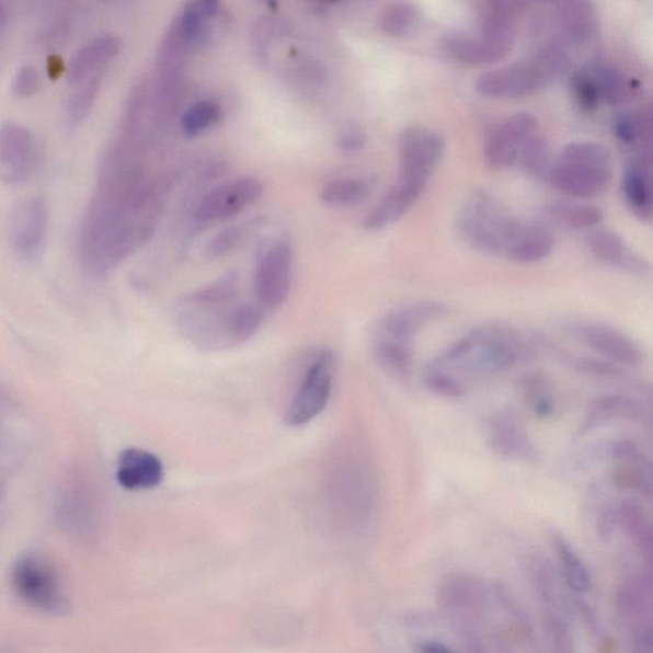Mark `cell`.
<instances>
[{
  "label": "cell",
  "mask_w": 653,
  "mask_h": 653,
  "mask_svg": "<svg viewBox=\"0 0 653 653\" xmlns=\"http://www.w3.org/2000/svg\"><path fill=\"white\" fill-rule=\"evenodd\" d=\"M525 224L483 191L471 193L456 217L457 234L466 244L505 260H508Z\"/></svg>",
  "instance_id": "cell-4"
},
{
  "label": "cell",
  "mask_w": 653,
  "mask_h": 653,
  "mask_svg": "<svg viewBox=\"0 0 653 653\" xmlns=\"http://www.w3.org/2000/svg\"><path fill=\"white\" fill-rule=\"evenodd\" d=\"M264 193V184L259 177L243 176L216 186L201 199L194 217L199 222H214L231 219L259 202Z\"/></svg>",
  "instance_id": "cell-11"
},
{
  "label": "cell",
  "mask_w": 653,
  "mask_h": 653,
  "mask_svg": "<svg viewBox=\"0 0 653 653\" xmlns=\"http://www.w3.org/2000/svg\"><path fill=\"white\" fill-rule=\"evenodd\" d=\"M538 56L481 75L476 88L480 95L497 100H516L534 95L554 82Z\"/></svg>",
  "instance_id": "cell-8"
},
{
  "label": "cell",
  "mask_w": 653,
  "mask_h": 653,
  "mask_svg": "<svg viewBox=\"0 0 653 653\" xmlns=\"http://www.w3.org/2000/svg\"><path fill=\"white\" fill-rule=\"evenodd\" d=\"M571 91L575 103L583 112L594 113L603 103L600 92H598L593 77L589 76L586 68L572 76Z\"/></svg>",
  "instance_id": "cell-38"
},
{
  "label": "cell",
  "mask_w": 653,
  "mask_h": 653,
  "mask_svg": "<svg viewBox=\"0 0 653 653\" xmlns=\"http://www.w3.org/2000/svg\"><path fill=\"white\" fill-rule=\"evenodd\" d=\"M606 455L617 463L640 466V468L652 470L650 458L633 440L618 439L611 442L606 448Z\"/></svg>",
  "instance_id": "cell-39"
},
{
  "label": "cell",
  "mask_w": 653,
  "mask_h": 653,
  "mask_svg": "<svg viewBox=\"0 0 653 653\" xmlns=\"http://www.w3.org/2000/svg\"><path fill=\"white\" fill-rule=\"evenodd\" d=\"M485 442L490 450L504 461L536 463L540 460L530 433L509 411H502L489 419Z\"/></svg>",
  "instance_id": "cell-14"
},
{
  "label": "cell",
  "mask_w": 653,
  "mask_h": 653,
  "mask_svg": "<svg viewBox=\"0 0 653 653\" xmlns=\"http://www.w3.org/2000/svg\"><path fill=\"white\" fill-rule=\"evenodd\" d=\"M525 4L517 2H485L478 11L481 41L509 54L515 45Z\"/></svg>",
  "instance_id": "cell-16"
},
{
  "label": "cell",
  "mask_w": 653,
  "mask_h": 653,
  "mask_svg": "<svg viewBox=\"0 0 653 653\" xmlns=\"http://www.w3.org/2000/svg\"><path fill=\"white\" fill-rule=\"evenodd\" d=\"M520 398L531 414L540 420L554 415L557 410V391L553 380L541 371H532L520 378Z\"/></svg>",
  "instance_id": "cell-26"
},
{
  "label": "cell",
  "mask_w": 653,
  "mask_h": 653,
  "mask_svg": "<svg viewBox=\"0 0 653 653\" xmlns=\"http://www.w3.org/2000/svg\"><path fill=\"white\" fill-rule=\"evenodd\" d=\"M279 28H282V25L274 19L264 18L254 23L252 38L254 48L260 56L263 57L264 54L267 53L270 38L274 36Z\"/></svg>",
  "instance_id": "cell-42"
},
{
  "label": "cell",
  "mask_w": 653,
  "mask_h": 653,
  "mask_svg": "<svg viewBox=\"0 0 653 653\" xmlns=\"http://www.w3.org/2000/svg\"><path fill=\"white\" fill-rule=\"evenodd\" d=\"M623 192L631 211L642 221H651L652 190L650 154L628 163L623 177Z\"/></svg>",
  "instance_id": "cell-24"
},
{
  "label": "cell",
  "mask_w": 653,
  "mask_h": 653,
  "mask_svg": "<svg viewBox=\"0 0 653 653\" xmlns=\"http://www.w3.org/2000/svg\"><path fill=\"white\" fill-rule=\"evenodd\" d=\"M587 244L598 260L609 263L610 266L635 276L650 274L649 262L635 253L617 232L611 230L595 231L589 236Z\"/></svg>",
  "instance_id": "cell-19"
},
{
  "label": "cell",
  "mask_w": 653,
  "mask_h": 653,
  "mask_svg": "<svg viewBox=\"0 0 653 653\" xmlns=\"http://www.w3.org/2000/svg\"><path fill=\"white\" fill-rule=\"evenodd\" d=\"M238 277L228 274L179 300L177 330L205 352H227L251 340L261 329L264 313L255 305H236Z\"/></svg>",
  "instance_id": "cell-2"
},
{
  "label": "cell",
  "mask_w": 653,
  "mask_h": 653,
  "mask_svg": "<svg viewBox=\"0 0 653 653\" xmlns=\"http://www.w3.org/2000/svg\"><path fill=\"white\" fill-rule=\"evenodd\" d=\"M445 51L450 59L466 67H484L496 64L508 56L478 36L462 34L448 35L445 38Z\"/></svg>",
  "instance_id": "cell-25"
},
{
  "label": "cell",
  "mask_w": 653,
  "mask_h": 653,
  "mask_svg": "<svg viewBox=\"0 0 653 653\" xmlns=\"http://www.w3.org/2000/svg\"><path fill=\"white\" fill-rule=\"evenodd\" d=\"M12 585L15 594L31 608L50 614L69 609L58 573L41 558L20 559L12 572Z\"/></svg>",
  "instance_id": "cell-7"
},
{
  "label": "cell",
  "mask_w": 653,
  "mask_h": 653,
  "mask_svg": "<svg viewBox=\"0 0 653 653\" xmlns=\"http://www.w3.org/2000/svg\"><path fill=\"white\" fill-rule=\"evenodd\" d=\"M4 20H5V12L3 10V7L0 5V27H2Z\"/></svg>",
  "instance_id": "cell-45"
},
{
  "label": "cell",
  "mask_w": 653,
  "mask_h": 653,
  "mask_svg": "<svg viewBox=\"0 0 653 653\" xmlns=\"http://www.w3.org/2000/svg\"><path fill=\"white\" fill-rule=\"evenodd\" d=\"M586 69L589 76L593 77L605 103L618 104L625 98L626 81L618 68L606 64V61H596Z\"/></svg>",
  "instance_id": "cell-32"
},
{
  "label": "cell",
  "mask_w": 653,
  "mask_h": 653,
  "mask_svg": "<svg viewBox=\"0 0 653 653\" xmlns=\"http://www.w3.org/2000/svg\"><path fill=\"white\" fill-rule=\"evenodd\" d=\"M554 245V234L547 227L526 222L508 255V261L520 264L538 263L548 259Z\"/></svg>",
  "instance_id": "cell-27"
},
{
  "label": "cell",
  "mask_w": 653,
  "mask_h": 653,
  "mask_svg": "<svg viewBox=\"0 0 653 653\" xmlns=\"http://www.w3.org/2000/svg\"><path fill=\"white\" fill-rule=\"evenodd\" d=\"M539 121L528 113H517L486 131L484 157L494 170H504L518 162L520 150L536 131Z\"/></svg>",
  "instance_id": "cell-10"
},
{
  "label": "cell",
  "mask_w": 653,
  "mask_h": 653,
  "mask_svg": "<svg viewBox=\"0 0 653 653\" xmlns=\"http://www.w3.org/2000/svg\"><path fill=\"white\" fill-rule=\"evenodd\" d=\"M293 252L289 243L279 240L264 251L254 271L256 306L264 313L282 307L289 297Z\"/></svg>",
  "instance_id": "cell-9"
},
{
  "label": "cell",
  "mask_w": 653,
  "mask_h": 653,
  "mask_svg": "<svg viewBox=\"0 0 653 653\" xmlns=\"http://www.w3.org/2000/svg\"><path fill=\"white\" fill-rule=\"evenodd\" d=\"M551 221L572 230H586L596 227L604 219L600 208L589 205L565 204L553 202L546 208Z\"/></svg>",
  "instance_id": "cell-28"
},
{
  "label": "cell",
  "mask_w": 653,
  "mask_h": 653,
  "mask_svg": "<svg viewBox=\"0 0 653 653\" xmlns=\"http://www.w3.org/2000/svg\"><path fill=\"white\" fill-rule=\"evenodd\" d=\"M121 51L122 42L116 36L103 35L93 38L72 58L68 69L69 81L82 83L92 75L104 71L108 61L118 57Z\"/></svg>",
  "instance_id": "cell-23"
},
{
  "label": "cell",
  "mask_w": 653,
  "mask_h": 653,
  "mask_svg": "<svg viewBox=\"0 0 653 653\" xmlns=\"http://www.w3.org/2000/svg\"><path fill=\"white\" fill-rule=\"evenodd\" d=\"M370 191L371 184L367 179L344 177L326 184L320 193V198L331 206L355 205L367 198Z\"/></svg>",
  "instance_id": "cell-29"
},
{
  "label": "cell",
  "mask_w": 653,
  "mask_h": 653,
  "mask_svg": "<svg viewBox=\"0 0 653 653\" xmlns=\"http://www.w3.org/2000/svg\"><path fill=\"white\" fill-rule=\"evenodd\" d=\"M555 549L561 559L566 581L578 593H586L589 588V574L581 558L562 536L555 538Z\"/></svg>",
  "instance_id": "cell-35"
},
{
  "label": "cell",
  "mask_w": 653,
  "mask_h": 653,
  "mask_svg": "<svg viewBox=\"0 0 653 653\" xmlns=\"http://www.w3.org/2000/svg\"><path fill=\"white\" fill-rule=\"evenodd\" d=\"M532 356L530 344L513 326L504 323L480 325L426 365L424 383L440 398L461 399L472 383L508 371Z\"/></svg>",
  "instance_id": "cell-1"
},
{
  "label": "cell",
  "mask_w": 653,
  "mask_h": 653,
  "mask_svg": "<svg viewBox=\"0 0 653 653\" xmlns=\"http://www.w3.org/2000/svg\"><path fill=\"white\" fill-rule=\"evenodd\" d=\"M518 161L528 173L548 181L553 159H551L547 138L540 134V130L524 145Z\"/></svg>",
  "instance_id": "cell-33"
},
{
  "label": "cell",
  "mask_w": 653,
  "mask_h": 653,
  "mask_svg": "<svg viewBox=\"0 0 653 653\" xmlns=\"http://www.w3.org/2000/svg\"><path fill=\"white\" fill-rule=\"evenodd\" d=\"M222 116L224 108L220 103L215 100H201L183 115L182 128L186 136H198L220 123Z\"/></svg>",
  "instance_id": "cell-31"
},
{
  "label": "cell",
  "mask_w": 653,
  "mask_h": 653,
  "mask_svg": "<svg viewBox=\"0 0 653 653\" xmlns=\"http://www.w3.org/2000/svg\"><path fill=\"white\" fill-rule=\"evenodd\" d=\"M555 22L565 45L581 46L598 33V15L593 3L562 2L555 8Z\"/></svg>",
  "instance_id": "cell-20"
},
{
  "label": "cell",
  "mask_w": 653,
  "mask_h": 653,
  "mask_svg": "<svg viewBox=\"0 0 653 653\" xmlns=\"http://www.w3.org/2000/svg\"><path fill=\"white\" fill-rule=\"evenodd\" d=\"M420 12L411 3H392L385 8L380 18V30L391 37H405L417 26Z\"/></svg>",
  "instance_id": "cell-30"
},
{
  "label": "cell",
  "mask_w": 653,
  "mask_h": 653,
  "mask_svg": "<svg viewBox=\"0 0 653 653\" xmlns=\"http://www.w3.org/2000/svg\"><path fill=\"white\" fill-rule=\"evenodd\" d=\"M448 313L443 302L423 300L411 302L386 313L373 326L370 347L379 367L388 376L406 382L414 368V341L426 325Z\"/></svg>",
  "instance_id": "cell-3"
},
{
  "label": "cell",
  "mask_w": 653,
  "mask_h": 653,
  "mask_svg": "<svg viewBox=\"0 0 653 653\" xmlns=\"http://www.w3.org/2000/svg\"><path fill=\"white\" fill-rule=\"evenodd\" d=\"M651 126V112L643 108L639 114H620L614 122V131L621 144L633 146L640 141L650 142Z\"/></svg>",
  "instance_id": "cell-34"
},
{
  "label": "cell",
  "mask_w": 653,
  "mask_h": 653,
  "mask_svg": "<svg viewBox=\"0 0 653 653\" xmlns=\"http://www.w3.org/2000/svg\"><path fill=\"white\" fill-rule=\"evenodd\" d=\"M427 185L419 179L401 176L382 201L365 217L363 227L370 231L382 230L405 216L422 196Z\"/></svg>",
  "instance_id": "cell-18"
},
{
  "label": "cell",
  "mask_w": 653,
  "mask_h": 653,
  "mask_svg": "<svg viewBox=\"0 0 653 653\" xmlns=\"http://www.w3.org/2000/svg\"><path fill=\"white\" fill-rule=\"evenodd\" d=\"M103 72L104 71H100L92 75L88 80L80 83L81 89L76 93L68 106L69 122L73 124L80 123L90 114L91 107L93 103H95L100 90Z\"/></svg>",
  "instance_id": "cell-37"
},
{
  "label": "cell",
  "mask_w": 653,
  "mask_h": 653,
  "mask_svg": "<svg viewBox=\"0 0 653 653\" xmlns=\"http://www.w3.org/2000/svg\"><path fill=\"white\" fill-rule=\"evenodd\" d=\"M611 484L620 490H631L651 496L652 470L640 466L617 463L611 470Z\"/></svg>",
  "instance_id": "cell-36"
},
{
  "label": "cell",
  "mask_w": 653,
  "mask_h": 653,
  "mask_svg": "<svg viewBox=\"0 0 653 653\" xmlns=\"http://www.w3.org/2000/svg\"><path fill=\"white\" fill-rule=\"evenodd\" d=\"M646 409L640 401L626 394L603 396L589 403L582 432L587 433L598 426L625 420V422L644 423L649 419Z\"/></svg>",
  "instance_id": "cell-22"
},
{
  "label": "cell",
  "mask_w": 653,
  "mask_h": 653,
  "mask_svg": "<svg viewBox=\"0 0 653 653\" xmlns=\"http://www.w3.org/2000/svg\"><path fill=\"white\" fill-rule=\"evenodd\" d=\"M243 237V230L239 227L225 229L208 243L207 251L211 256H221L234 248Z\"/></svg>",
  "instance_id": "cell-41"
},
{
  "label": "cell",
  "mask_w": 653,
  "mask_h": 653,
  "mask_svg": "<svg viewBox=\"0 0 653 653\" xmlns=\"http://www.w3.org/2000/svg\"><path fill=\"white\" fill-rule=\"evenodd\" d=\"M422 653H455L446 644L440 642H426L422 646Z\"/></svg>",
  "instance_id": "cell-44"
},
{
  "label": "cell",
  "mask_w": 653,
  "mask_h": 653,
  "mask_svg": "<svg viewBox=\"0 0 653 653\" xmlns=\"http://www.w3.org/2000/svg\"><path fill=\"white\" fill-rule=\"evenodd\" d=\"M160 458L145 449L129 448L121 454L116 480L124 489L147 490L162 483Z\"/></svg>",
  "instance_id": "cell-21"
},
{
  "label": "cell",
  "mask_w": 653,
  "mask_h": 653,
  "mask_svg": "<svg viewBox=\"0 0 653 653\" xmlns=\"http://www.w3.org/2000/svg\"><path fill=\"white\" fill-rule=\"evenodd\" d=\"M446 151L445 139L429 128L410 126L399 138L401 176L429 183Z\"/></svg>",
  "instance_id": "cell-13"
},
{
  "label": "cell",
  "mask_w": 653,
  "mask_h": 653,
  "mask_svg": "<svg viewBox=\"0 0 653 653\" xmlns=\"http://www.w3.org/2000/svg\"><path fill=\"white\" fill-rule=\"evenodd\" d=\"M41 75H38L37 69L33 66H26L21 68L19 73L15 75L12 91L14 95L27 98L41 88Z\"/></svg>",
  "instance_id": "cell-40"
},
{
  "label": "cell",
  "mask_w": 653,
  "mask_h": 653,
  "mask_svg": "<svg viewBox=\"0 0 653 653\" xmlns=\"http://www.w3.org/2000/svg\"><path fill=\"white\" fill-rule=\"evenodd\" d=\"M38 159L33 134L18 123L0 128V175L10 184L26 182L33 175Z\"/></svg>",
  "instance_id": "cell-15"
},
{
  "label": "cell",
  "mask_w": 653,
  "mask_h": 653,
  "mask_svg": "<svg viewBox=\"0 0 653 653\" xmlns=\"http://www.w3.org/2000/svg\"><path fill=\"white\" fill-rule=\"evenodd\" d=\"M336 357L331 350L317 354L308 365L301 382L285 412V423L291 427L307 425L322 414L332 392Z\"/></svg>",
  "instance_id": "cell-6"
},
{
  "label": "cell",
  "mask_w": 653,
  "mask_h": 653,
  "mask_svg": "<svg viewBox=\"0 0 653 653\" xmlns=\"http://www.w3.org/2000/svg\"><path fill=\"white\" fill-rule=\"evenodd\" d=\"M569 332L583 346L593 350L611 364L635 368L643 362L641 347L616 326L598 322H577L570 325Z\"/></svg>",
  "instance_id": "cell-12"
},
{
  "label": "cell",
  "mask_w": 653,
  "mask_h": 653,
  "mask_svg": "<svg viewBox=\"0 0 653 653\" xmlns=\"http://www.w3.org/2000/svg\"><path fill=\"white\" fill-rule=\"evenodd\" d=\"M12 240L22 256H34L44 243L48 228V206L41 197L22 201L12 217Z\"/></svg>",
  "instance_id": "cell-17"
},
{
  "label": "cell",
  "mask_w": 653,
  "mask_h": 653,
  "mask_svg": "<svg viewBox=\"0 0 653 653\" xmlns=\"http://www.w3.org/2000/svg\"><path fill=\"white\" fill-rule=\"evenodd\" d=\"M367 142L364 131L357 127H350L342 131L339 138V145L342 150L347 152L359 151Z\"/></svg>",
  "instance_id": "cell-43"
},
{
  "label": "cell",
  "mask_w": 653,
  "mask_h": 653,
  "mask_svg": "<svg viewBox=\"0 0 653 653\" xmlns=\"http://www.w3.org/2000/svg\"><path fill=\"white\" fill-rule=\"evenodd\" d=\"M611 176L610 151L605 146L573 142L553 160L548 181L571 197L589 199L608 190Z\"/></svg>",
  "instance_id": "cell-5"
}]
</instances>
